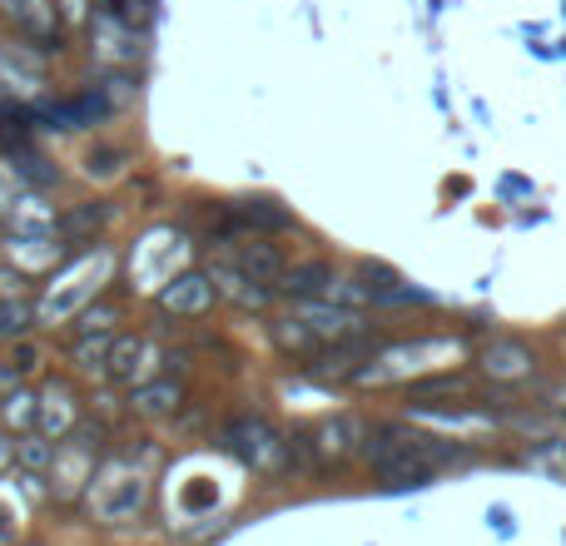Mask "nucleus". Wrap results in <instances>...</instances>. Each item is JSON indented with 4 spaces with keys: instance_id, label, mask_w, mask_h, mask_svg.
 Wrapping results in <instances>:
<instances>
[{
    "instance_id": "412c9836",
    "label": "nucleus",
    "mask_w": 566,
    "mask_h": 546,
    "mask_svg": "<svg viewBox=\"0 0 566 546\" xmlns=\"http://www.w3.org/2000/svg\"><path fill=\"white\" fill-rule=\"evenodd\" d=\"M0 298H25V279L10 269H0Z\"/></svg>"
},
{
    "instance_id": "b1692460",
    "label": "nucleus",
    "mask_w": 566,
    "mask_h": 546,
    "mask_svg": "<svg viewBox=\"0 0 566 546\" xmlns=\"http://www.w3.org/2000/svg\"><path fill=\"white\" fill-rule=\"evenodd\" d=\"M0 546H15V527H10L6 512H0Z\"/></svg>"
},
{
    "instance_id": "5701e85b",
    "label": "nucleus",
    "mask_w": 566,
    "mask_h": 546,
    "mask_svg": "<svg viewBox=\"0 0 566 546\" xmlns=\"http://www.w3.org/2000/svg\"><path fill=\"white\" fill-rule=\"evenodd\" d=\"M10 462H15V442H10V438H6V432H0V472H6V468H10Z\"/></svg>"
},
{
    "instance_id": "9b49d317",
    "label": "nucleus",
    "mask_w": 566,
    "mask_h": 546,
    "mask_svg": "<svg viewBox=\"0 0 566 546\" xmlns=\"http://www.w3.org/2000/svg\"><path fill=\"white\" fill-rule=\"evenodd\" d=\"M179 398H185V388L175 378H159V382H139L129 402H135L139 418H169L179 408Z\"/></svg>"
},
{
    "instance_id": "ddd939ff",
    "label": "nucleus",
    "mask_w": 566,
    "mask_h": 546,
    "mask_svg": "<svg viewBox=\"0 0 566 546\" xmlns=\"http://www.w3.org/2000/svg\"><path fill=\"white\" fill-rule=\"evenodd\" d=\"M10 254H15L20 269H45V264L60 259V244L50 239V229H25V234L10 244Z\"/></svg>"
},
{
    "instance_id": "f03ea898",
    "label": "nucleus",
    "mask_w": 566,
    "mask_h": 546,
    "mask_svg": "<svg viewBox=\"0 0 566 546\" xmlns=\"http://www.w3.org/2000/svg\"><path fill=\"white\" fill-rule=\"evenodd\" d=\"M109 273H115V254H109V249L85 254L75 269H60L55 283L45 288V303H40V323H60V318H70L75 308H85V303L105 288Z\"/></svg>"
},
{
    "instance_id": "f257e3e1",
    "label": "nucleus",
    "mask_w": 566,
    "mask_h": 546,
    "mask_svg": "<svg viewBox=\"0 0 566 546\" xmlns=\"http://www.w3.org/2000/svg\"><path fill=\"white\" fill-rule=\"evenodd\" d=\"M368 458H373V468H378L382 482H392V487H418V482H428L432 472H438L442 462H452L458 452L442 448V442L428 438V432H412V428H402V422H388V428H378L368 438Z\"/></svg>"
},
{
    "instance_id": "2eb2a0df",
    "label": "nucleus",
    "mask_w": 566,
    "mask_h": 546,
    "mask_svg": "<svg viewBox=\"0 0 566 546\" xmlns=\"http://www.w3.org/2000/svg\"><path fill=\"white\" fill-rule=\"evenodd\" d=\"M358 438H363V428H358V422H353V418L328 422V428L318 432V458H333V462H338V458H348V452H353V442H358Z\"/></svg>"
},
{
    "instance_id": "6ab92c4d",
    "label": "nucleus",
    "mask_w": 566,
    "mask_h": 546,
    "mask_svg": "<svg viewBox=\"0 0 566 546\" xmlns=\"http://www.w3.org/2000/svg\"><path fill=\"white\" fill-rule=\"evenodd\" d=\"M109 343H115V333H85V343L75 348V363L80 368H105Z\"/></svg>"
},
{
    "instance_id": "f3484780",
    "label": "nucleus",
    "mask_w": 566,
    "mask_h": 546,
    "mask_svg": "<svg viewBox=\"0 0 566 546\" xmlns=\"http://www.w3.org/2000/svg\"><path fill=\"white\" fill-rule=\"evenodd\" d=\"M15 462L35 477V472H50V462H55V448H50L45 438H35V432H25V442H15Z\"/></svg>"
},
{
    "instance_id": "6e6552de",
    "label": "nucleus",
    "mask_w": 566,
    "mask_h": 546,
    "mask_svg": "<svg viewBox=\"0 0 566 546\" xmlns=\"http://www.w3.org/2000/svg\"><path fill=\"white\" fill-rule=\"evenodd\" d=\"M229 264L244 269L249 279H259V283H279L283 279V254L269 244V239H239V244L229 249Z\"/></svg>"
},
{
    "instance_id": "4be33fe9",
    "label": "nucleus",
    "mask_w": 566,
    "mask_h": 546,
    "mask_svg": "<svg viewBox=\"0 0 566 546\" xmlns=\"http://www.w3.org/2000/svg\"><path fill=\"white\" fill-rule=\"evenodd\" d=\"M15 204H20V189H10V179H0V219L10 224V214H15Z\"/></svg>"
},
{
    "instance_id": "f8f14e48",
    "label": "nucleus",
    "mask_w": 566,
    "mask_h": 546,
    "mask_svg": "<svg viewBox=\"0 0 566 546\" xmlns=\"http://www.w3.org/2000/svg\"><path fill=\"white\" fill-rule=\"evenodd\" d=\"M0 80H6V85H15V90H40V85H45V75H40L35 55H30L25 45H6V50H0Z\"/></svg>"
},
{
    "instance_id": "9d476101",
    "label": "nucleus",
    "mask_w": 566,
    "mask_h": 546,
    "mask_svg": "<svg viewBox=\"0 0 566 546\" xmlns=\"http://www.w3.org/2000/svg\"><path fill=\"white\" fill-rule=\"evenodd\" d=\"M209 283H214V293L234 298L239 308H264V303H269V283L249 279V273H244V269H234L229 259H219L214 273H209Z\"/></svg>"
},
{
    "instance_id": "dca6fc26",
    "label": "nucleus",
    "mask_w": 566,
    "mask_h": 546,
    "mask_svg": "<svg viewBox=\"0 0 566 546\" xmlns=\"http://www.w3.org/2000/svg\"><path fill=\"white\" fill-rule=\"evenodd\" d=\"M139 348H145V338H115L109 343V358H105V368H109V378H135V368H139Z\"/></svg>"
},
{
    "instance_id": "423d86ee",
    "label": "nucleus",
    "mask_w": 566,
    "mask_h": 546,
    "mask_svg": "<svg viewBox=\"0 0 566 546\" xmlns=\"http://www.w3.org/2000/svg\"><path fill=\"white\" fill-rule=\"evenodd\" d=\"M159 303H165L169 313H179V318H195V313L214 308V283H209V273H179V279L165 283Z\"/></svg>"
},
{
    "instance_id": "20e7f679",
    "label": "nucleus",
    "mask_w": 566,
    "mask_h": 546,
    "mask_svg": "<svg viewBox=\"0 0 566 546\" xmlns=\"http://www.w3.org/2000/svg\"><path fill=\"white\" fill-rule=\"evenodd\" d=\"M229 448H234L254 472H264V477H274V472L289 468V442H283L264 418H239L234 428H229Z\"/></svg>"
},
{
    "instance_id": "aec40b11",
    "label": "nucleus",
    "mask_w": 566,
    "mask_h": 546,
    "mask_svg": "<svg viewBox=\"0 0 566 546\" xmlns=\"http://www.w3.org/2000/svg\"><path fill=\"white\" fill-rule=\"evenodd\" d=\"M75 328H80V333H109V328H115V308H109V303H95V308H80Z\"/></svg>"
},
{
    "instance_id": "7ed1b4c3",
    "label": "nucleus",
    "mask_w": 566,
    "mask_h": 546,
    "mask_svg": "<svg viewBox=\"0 0 566 546\" xmlns=\"http://www.w3.org/2000/svg\"><path fill=\"white\" fill-rule=\"evenodd\" d=\"M95 487H90V512H95L99 522H135L139 512H145V502H149V477H145V468H135V462H109L105 472H95Z\"/></svg>"
},
{
    "instance_id": "1a4fd4ad",
    "label": "nucleus",
    "mask_w": 566,
    "mask_h": 546,
    "mask_svg": "<svg viewBox=\"0 0 566 546\" xmlns=\"http://www.w3.org/2000/svg\"><path fill=\"white\" fill-rule=\"evenodd\" d=\"M75 422H80V398L65 382H50L40 392V428H45V438H65V432H75Z\"/></svg>"
},
{
    "instance_id": "0eeeda50",
    "label": "nucleus",
    "mask_w": 566,
    "mask_h": 546,
    "mask_svg": "<svg viewBox=\"0 0 566 546\" xmlns=\"http://www.w3.org/2000/svg\"><path fill=\"white\" fill-rule=\"evenodd\" d=\"M6 15H10V25H15L20 35L40 40V45H50V40L60 35L55 0H6Z\"/></svg>"
},
{
    "instance_id": "4468645a",
    "label": "nucleus",
    "mask_w": 566,
    "mask_h": 546,
    "mask_svg": "<svg viewBox=\"0 0 566 546\" xmlns=\"http://www.w3.org/2000/svg\"><path fill=\"white\" fill-rule=\"evenodd\" d=\"M0 418H6L15 432H35V422H40V392L10 388V392H6V408H0Z\"/></svg>"
},
{
    "instance_id": "a211bd4d",
    "label": "nucleus",
    "mask_w": 566,
    "mask_h": 546,
    "mask_svg": "<svg viewBox=\"0 0 566 546\" xmlns=\"http://www.w3.org/2000/svg\"><path fill=\"white\" fill-rule=\"evenodd\" d=\"M99 224H105V209H99V204H90V209H80V214H65V219H60L65 239H75V244H85V239L95 234Z\"/></svg>"
},
{
    "instance_id": "39448f33",
    "label": "nucleus",
    "mask_w": 566,
    "mask_h": 546,
    "mask_svg": "<svg viewBox=\"0 0 566 546\" xmlns=\"http://www.w3.org/2000/svg\"><path fill=\"white\" fill-rule=\"evenodd\" d=\"M532 368H537V358H532V348L517 338H497L482 348V372L497 382H527Z\"/></svg>"
}]
</instances>
